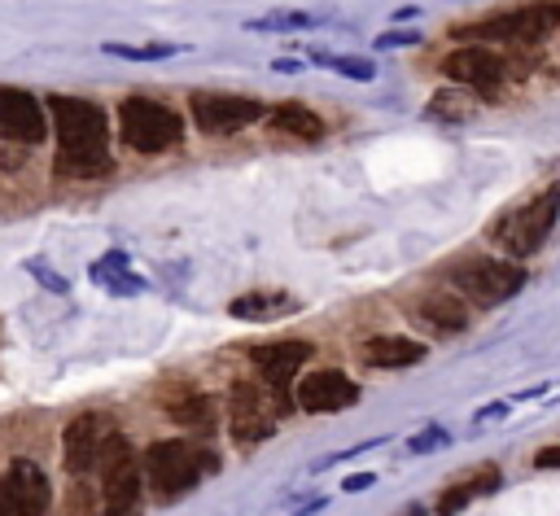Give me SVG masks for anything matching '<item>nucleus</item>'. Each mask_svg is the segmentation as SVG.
I'll return each instance as SVG.
<instances>
[{
  "instance_id": "nucleus-15",
  "label": "nucleus",
  "mask_w": 560,
  "mask_h": 516,
  "mask_svg": "<svg viewBox=\"0 0 560 516\" xmlns=\"http://www.w3.org/2000/svg\"><path fill=\"white\" fill-rule=\"evenodd\" d=\"M293 402L302 411H311V415H337V411H346V407L359 402V385L341 367H315V372H306L298 380Z\"/></svg>"
},
{
  "instance_id": "nucleus-8",
  "label": "nucleus",
  "mask_w": 560,
  "mask_h": 516,
  "mask_svg": "<svg viewBox=\"0 0 560 516\" xmlns=\"http://www.w3.org/2000/svg\"><path fill=\"white\" fill-rule=\"evenodd\" d=\"M188 114L197 122L201 136H236L254 122L267 118V101L258 96H245V92H188Z\"/></svg>"
},
{
  "instance_id": "nucleus-30",
  "label": "nucleus",
  "mask_w": 560,
  "mask_h": 516,
  "mask_svg": "<svg viewBox=\"0 0 560 516\" xmlns=\"http://www.w3.org/2000/svg\"><path fill=\"white\" fill-rule=\"evenodd\" d=\"M424 35L420 31H385V35H376V48L381 52H389V48H416Z\"/></svg>"
},
{
  "instance_id": "nucleus-17",
  "label": "nucleus",
  "mask_w": 560,
  "mask_h": 516,
  "mask_svg": "<svg viewBox=\"0 0 560 516\" xmlns=\"http://www.w3.org/2000/svg\"><path fill=\"white\" fill-rule=\"evenodd\" d=\"M162 411H166L179 429H188V433H197V437H210L214 424H219L214 398L201 394V389H192L188 380H175V385L162 389Z\"/></svg>"
},
{
  "instance_id": "nucleus-21",
  "label": "nucleus",
  "mask_w": 560,
  "mask_h": 516,
  "mask_svg": "<svg viewBox=\"0 0 560 516\" xmlns=\"http://www.w3.org/2000/svg\"><path fill=\"white\" fill-rule=\"evenodd\" d=\"M267 127H276L280 136H289V140H324V118L311 109V105H302V101H280V105H267V118H262Z\"/></svg>"
},
{
  "instance_id": "nucleus-16",
  "label": "nucleus",
  "mask_w": 560,
  "mask_h": 516,
  "mask_svg": "<svg viewBox=\"0 0 560 516\" xmlns=\"http://www.w3.org/2000/svg\"><path fill=\"white\" fill-rule=\"evenodd\" d=\"M109 433H114V429H109V415H101V411L74 415V420L61 429V464H66V472H70V477H88V472L101 464V446H105Z\"/></svg>"
},
{
  "instance_id": "nucleus-1",
  "label": "nucleus",
  "mask_w": 560,
  "mask_h": 516,
  "mask_svg": "<svg viewBox=\"0 0 560 516\" xmlns=\"http://www.w3.org/2000/svg\"><path fill=\"white\" fill-rule=\"evenodd\" d=\"M48 122L57 140L52 171L66 179H101L114 171L109 157V118L96 101L88 96H48Z\"/></svg>"
},
{
  "instance_id": "nucleus-19",
  "label": "nucleus",
  "mask_w": 560,
  "mask_h": 516,
  "mask_svg": "<svg viewBox=\"0 0 560 516\" xmlns=\"http://www.w3.org/2000/svg\"><path fill=\"white\" fill-rule=\"evenodd\" d=\"M359 359L376 372H398V367H411L424 359V345L416 337H398V332H376L359 345Z\"/></svg>"
},
{
  "instance_id": "nucleus-34",
  "label": "nucleus",
  "mask_w": 560,
  "mask_h": 516,
  "mask_svg": "<svg viewBox=\"0 0 560 516\" xmlns=\"http://www.w3.org/2000/svg\"><path fill=\"white\" fill-rule=\"evenodd\" d=\"M271 70H280V74H298V61H293V57H276Z\"/></svg>"
},
{
  "instance_id": "nucleus-11",
  "label": "nucleus",
  "mask_w": 560,
  "mask_h": 516,
  "mask_svg": "<svg viewBox=\"0 0 560 516\" xmlns=\"http://www.w3.org/2000/svg\"><path fill=\"white\" fill-rule=\"evenodd\" d=\"M0 512L4 516H48L52 481L35 459H13L0 472Z\"/></svg>"
},
{
  "instance_id": "nucleus-27",
  "label": "nucleus",
  "mask_w": 560,
  "mask_h": 516,
  "mask_svg": "<svg viewBox=\"0 0 560 516\" xmlns=\"http://www.w3.org/2000/svg\"><path fill=\"white\" fill-rule=\"evenodd\" d=\"M61 516H105V507H101V494H96V490H92L83 477H74V481H70V490H66Z\"/></svg>"
},
{
  "instance_id": "nucleus-25",
  "label": "nucleus",
  "mask_w": 560,
  "mask_h": 516,
  "mask_svg": "<svg viewBox=\"0 0 560 516\" xmlns=\"http://www.w3.org/2000/svg\"><path fill=\"white\" fill-rule=\"evenodd\" d=\"M101 48L109 57H122V61H166V57L184 52V44H118V39H109Z\"/></svg>"
},
{
  "instance_id": "nucleus-31",
  "label": "nucleus",
  "mask_w": 560,
  "mask_h": 516,
  "mask_svg": "<svg viewBox=\"0 0 560 516\" xmlns=\"http://www.w3.org/2000/svg\"><path fill=\"white\" fill-rule=\"evenodd\" d=\"M534 468H560V442H556V446H542V450L534 455Z\"/></svg>"
},
{
  "instance_id": "nucleus-35",
  "label": "nucleus",
  "mask_w": 560,
  "mask_h": 516,
  "mask_svg": "<svg viewBox=\"0 0 560 516\" xmlns=\"http://www.w3.org/2000/svg\"><path fill=\"white\" fill-rule=\"evenodd\" d=\"M402 516H429V507H420V503H407V507H402Z\"/></svg>"
},
{
  "instance_id": "nucleus-23",
  "label": "nucleus",
  "mask_w": 560,
  "mask_h": 516,
  "mask_svg": "<svg viewBox=\"0 0 560 516\" xmlns=\"http://www.w3.org/2000/svg\"><path fill=\"white\" fill-rule=\"evenodd\" d=\"M424 114L438 118V122H472L481 114V105H477V96L468 87H442V92L429 96Z\"/></svg>"
},
{
  "instance_id": "nucleus-26",
  "label": "nucleus",
  "mask_w": 560,
  "mask_h": 516,
  "mask_svg": "<svg viewBox=\"0 0 560 516\" xmlns=\"http://www.w3.org/2000/svg\"><path fill=\"white\" fill-rule=\"evenodd\" d=\"M319 17H311V13H293V9H271V13H262V17H249L245 22V31H311Z\"/></svg>"
},
{
  "instance_id": "nucleus-32",
  "label": "nucleus",
  "mask_w": 560,
  "mask_h": 516,
  "mask_svg": "<svg viewBox=\"0 0 560 516\" xmlns=\"http://www.w3.org/2000/svg\"><path fill=\"white\" fill-rule=\"evenodd\" d=\"M372 481H376V472H354V477H346L341 485H346V490H368Z\"/></svg>"
},
{
  "instance_id": "nucleus-10",
  "label": "nucleus",
  "mask_w": 560,
  "mask_h": 516,
  "mask_svg": "<svg viewBox=\"0 0 560 516\" xmlns=\"http://www.w3.org/2000/svg\"><path fill=\"white\" fill-rule=\"evenodd\" d=\"M311 354H315V345H311V341H302V337H280V341H262V345H254V350H249L254 376H258L267 389H276V394H280L284 411H293L289 385H293V380H298V372L311 363Z\"/></svg>"
},
{
  "instance_id": "nucleus-18",
  "label": "nucleus",
  "mask_w": 560,
  "mask_h": 516,
  "mask_svg": "<svg viewBox=\"0 0 560 516\" xmlns=\"http://www.w3.org/2000/svg\"><path fill=\"white\" fill-rule=\"evenodd\" d=\"M499 481H503V472H499V464H477V468H468L464 477H455L442 494H438V503H433V512L438 516H459L472 499H481V494H490V490H499Z\"/></svg>"
},
{
  "instance_id": "nucleus-33",
  "label": "nucleus",
  "mask_w": 560,
  "mask_h": 516,
  "mask_svg": "<svg viewBox=\"0 0 560 516\" xmlns=\"http://www.w3.org/2000/svg\"><path fill=\"white\" fill-rule=\"evenodd\" d=\"M508 415V402H490L481 415H477V424H486V420H503Z\"/></svg>"
},
{
  "instance_id": "nucleus-2",
  "label": "nucleus",
  "mask_w": 560,
  "mask_h": 516,
  "mask_svg": "<svg viewBox=\"0 0 560 516\" xmlns=\"http://www.w3.org/2000/svg\"><path fill=\"white\" fill-rule=\"evenodd\" d=\"M140 464H144V485L158 503H175L219 472V455L210 450V442H188V437L149 442Z\"/></svg>"
},
{
  "instance_id": "nucleus-12",
  "label": "nucleus",
  "mask_w": 560,
  "mask_h": 516,
  "mask_svg": "<svg viewBox=\"0 0 560 516\" xmlns=\"http://www.w3.org/2000/svg\"><path fill=\"white\" fill-rule=\"evenodd\" d=\"M0 140L4 144H44L48 140V105L13 83H0Z\"/></svg>"
},
{
  "instance_id": "nucleus-4",
  "label": "nucleus",
  "mask_w": 560,
  "mask_h": 516,
  "mask_svg": "<svg viewBox=\"0 0 560 516\" xmlns=\"http://www.w3.org/2000/svg\"><path fill=\"white\" fill-rule=\"evenodd\" d=\"M118 140L131 153L153 157V153H166V149H175L184 140V118H179L175 105L136 92V96L118 101Z\"/></svg>"
},
{
  "instance_id": "nucleus-13",
  "label": "nucleus",
  "mask_w": 560,
  "mask_h": 516,
  "mask_svg": "<svg viewBox=\"0 0 560 516\" xmlns=\"http://www.w3.org/2000/svg\"><path fill=\"white\" fill-rule=\"evenodd\" d=\"M560 26V4H529V9H512V13H499L490 22H477L468 26L464 35H477V39H516V44H538L547 39L551 31Z\"/></svg>"
},
{
  "instance_id": "nucleus-29",
  "label": "nucleus",
  "mask_w": 560,
  "mask_h": 516,
  "mask_svg": "<svg viewBox=\"0 0 560 516\" xmlns=\"http://www.w3.org/2000/svg\"><path fill=\"white\" fill-rule=\"evenodd\" d=\"M26 271H31L44 289H52V293H66V289H70V284H66V275H57V271H52L48 262H39V258H31V262H26Z\"/></svg>"
},
{
  "instance_id": "nucleus-6",
  "label": "nucleus",
  "mask_w": 560,
  "mask_h": 516,
  "mask_svg": "<svg viewBox=\"0 0 560 516\" xmlns=\"http://www.w3.org/2000/svg\"><path fill=\"white\" fill-rule=\"evenodd\" d=\"M284 415L289 411H284L280 394L267 389L258 376H236L228 385V433L241 450H254L258 442H267Z\"/></svg>"
},
{
  "instance_id": "nucleus-7",
  "label": "nucleus",
  "mask_w": 560,
  "mask_h": 516,
  "mask_svg": "<svg viewBox=\"0 0 560 516\" xmlns=\"http://www.w3.org/2000/svg\"><path fill=\"white\" fill-rule=\"evenodd\" d=\"M101 507L105 516H140L144 499V464L127 433H109L101 446Z\"/></svg>"
},
{
  "instance_id": "nucleus-20",
  "label": "nucleus",
  "mask_w": 560,
  "mask_h": 516,
  "mask_svg": "<svg viewBox=\"0 0 560 516\" xmlns=\"http://www.w3.org/2000/svg\"><path fill=\"white\" fill-rule=\"evenodd\" d=\"M298 310H302V302L293 293H280V289H254V293L232 297V306H228V315L245 319V324H271V319L298 315Z\"/></svg>"
},
{
  "instance_id": "nucleus-36",
  "label": "nucleus",
  "mask_w": 560,
  "mask_h": 516,
  "mask_svg": "<svg viewBox=\"0 0 560 516\" xmlns=\"http://www.w3.org/2000/svg\"><path fill=\"white\" fill-rule=\"evenodd\" d=\"M0 516H4V512H0Z\"/></svg>"
},
{
  "instance_id": "nucleus-14",
  "label": "nucleus",
  "mask_w": 560,
  "mask_h": 516,
  "mask_svg": "<svg viewBox=\"0 0 560 516\" xmlns=\"http://www.w3.org/2000/svg\"><path fill=\"white\" fill-rule=\"evenodd\" d=\"M451 83H459V87H481V92H499L503 83H508V61L499 57V52H490L486 44H468V48H455V52H446L442 57V66H438Z\"/></svg>"
},
{
  "instance_id": "nucleus-22",
  "label": "nucleus",
  "mask_w": 560,
  "mask_h": 516,
  "mask_svg": "<svg viewBox=\"0 0 560 516\" xmlns=\"http://www.w3.org/2000/svg\"><path fill=\"white\" fill-rule=\"evenodd\" d=\"M88 275H92L105 293H114V297H136V293L149 289V284L127 267V254H122V249H109L105 258H96V262L88 267Z\"/></svg>"
},
{
  "instance_id": "nucleus-3",
  "label": "nucleus",
  "mask_w": 560,
  "mask_h": 516,
  "mask_svg": "<svg viewBox=\"0 0 560 516\" xmlns=\"http://www.w3.org/2000/svg\"><path fill=\"white\" fill-rule=\"evenodd\" d=\"M556 219H560V179H551L547 188H538L529 201L503 210V214L486 227V236H490V245H499L508 258L525 262V258H534V254L547 245Z\"/></svg>"
},
{
  "instance_id": "nucleus-24",
  "label": "nucleus",
  "mask_w": 560,
  "mask_h": 516,
  "mask_svg": "<svg viewBox=\"0 0 560 516\" xmlns=\"http://www.w3.org/2000/svg\"><path fill=\"white\" fill-rule=\"evenodd\" d=\"M306 57H311V66L332 70V74L354 79V83H372V79H376V70H372V61H368V57H341V52H328V48H311Z\"/></svg>"
},
{
  "instance_id": "nucleus-5",
  "label": "nucleus",
  "mask_w": 560,
  "mask_h": 516,
  "mask_svg": "<svg viewBox=\"0 0 560 516\" xmlns=\"http://www.w3.org/2000/svg\"><path fill=\"white\" fill-rule=\"evenodd\" d=\"M446 284L468 297L472 306H503L525 289V267L516 258H494V254H459L446 267Z\"/></svg>"
},
{
  "instance_id": "nucleus-28",
  "label": "nucleus",
  "mask_w": 560,
  "mask_h": 516,
  "mask_svg": "<svg viewBox=\"0 0 560 516\" xmlns=\"http://www.w3.org/2000/svg\"><path fill=\"white\" fill-rule=\"evenodd\" d=\"M446 442H451V433H446V429H438V424H429V429H424V433H416L407 446H411L416 455H429V450H442Z\"/></svg>"
},
{
  "instance_id": "nucleus-9",
  "label": "nucleus",
  "mask_w": 560,
  "mask_h": 516,
  "mask_svg": "<svg viewBox=\"0 0 560 516\" xmlns=\"http://www.w3.org/2000/svg\"><path fill=\"white\" fill-rule=\"evenodd\" d=\"M402 310H407V319H411L420 332H429V337H459V332H468V324H472V302L459 297L451 284H433V289L411 293V297L402 302Z\"/></svg>"
}]
</instances>
